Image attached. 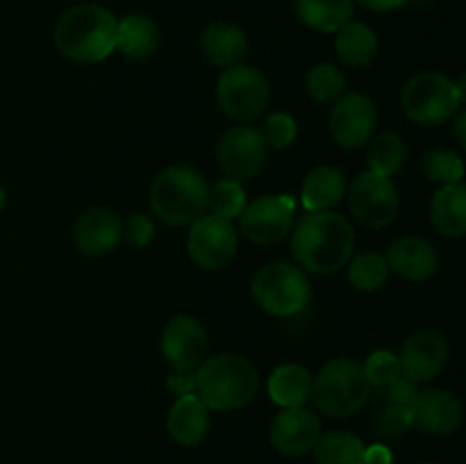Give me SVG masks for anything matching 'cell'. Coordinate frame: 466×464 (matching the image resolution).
<instances>
[{"mask_svg": "<svg viewBox=\"0 0 466 464\" xmlns=\"http://www.w3.org/2000/svg\"><path fill=\"white\" fill-rule=\"evenodd\" d=\"M349 207L360 226L382 230L399 214V191L390 177L367 171L350 182Z\"/></svg>", "mask_w": 466, "mask_h": 464, "instance_id": "10", "label": "cell"}, {"mask_svg": "<svg viewBox=\"0 0 466 464\" xmlns=\"http://www.w3.org/2000/svg\"><path fill=\"white\" fill-rule=\"evenodd\" d=\"M237 230L232 221L214 214H205L198 221L191 223L187 237V253L196 267L205 271H221L237 255Z\"/></svg>", "mask_w": 466, "mask_h": 464, "instance_id": "12", "label": "cell"}, {"mask_svg": "<svg viewBox=\"0 0 466 464\" xmlns=\"http://www.w3.org/2000/svg\"><path fill=\"white\" fill-rule=\"evenodd\" d=\"M355 250V230L337 212H308L291 230V255L303 271L335 273L349 264Z\"/></svg>", "mask_w": 466, "mask_h": 464, "instance_id": "1", "label": "cell"}, {"mask_svg": "<svg viewBox=\"0 0 466 464\" xmlns=\"http://www.w3.org/2000/svg\"><path fill=\"white\" fill-rule=\"evenodd\" d=\"M312 450L317 464H364L367 446L353 432L332 430L319 437Z\"/></svg>", "mask_w": 466, "mask_h": 464, "instance_id": "28", "label": "cell"}, {"mask_svg": "<svg viewBox=\"0 0 466 464\" xmlns=\"http://www.w3.org/2000/svg\"><path fill=\"white\" fill-rule=\"evenodd\" d=\"M208 332L198 318L176 314L164 326L162 355L171 371H196L208 358Z\"/></svg>", "mask_w": 466, "mask_h": 464, "instance_id": "14", "label": "cell"}, {"mask_svg": "<svg viewBox=\"0 0 466 464\" xmlns=\"http://www.w3.org/2000/svg\"><path fill=\"white\" fill-rule=\"evenodd\" d=\"M431 221L444 237H464L466 232V187L462 182L437 189L431 203Z\"/></svg>", "mask_w": 466, "mask_h": 464, "instance_id": "23", "label": "cell"}, {"mask_svg": "<svg viewBox=\"0 0 466 464\" xmlns=\"http://www.w3.org/2000/svg\"><path fill=\"white\" fill-rule=\"evenodd\" d=\"M123 239V221L114 209L94 207L82 214L73 227V244L89 257H103L118 248Z\"/></svg>", "mask_w": 466, "mask_h": 464, "instance_id": "18", "label": "cell"}, {"mask_svg": "<svg viewBox=\"0 0 466 464\" xmlns=\"http://www.w3.org/2000/svg\"><path fill=\"white\" fill-rule=\"evenodd\" d=\"M417 394H419L417 382H412L410 378H405L403 373H400L396 380H391L390 385L378 389V400H380V408L382 405H390V408L410 409L412 408L414 398H417Z\"/></svg>", "mask_w": 466, "mask_h": 464, "instance_id": "37", "label": "cell"}, {"mask_svg": "<svg viewBox=\"0 0 466 464\" xmlns=\"http://www.w3.org/2000/svg\"><path fill=\"white\" fill-rule=\"evenodd\" d=\"M246 203L248 200H246V191L241 182L230 180V177H223L209 189V209H212L214 217L232 221V218L244 212Z\"/></svg>", "mask_w": 466, "mask_h": 464, "instance_id": "33", "label": "cell"}, {"mask_svg": "<svg viewBox=\"0 0 466 464\" xmlns=\"http://www.w3.org/2000/svg\"><path fill=\"white\" fill-rule=\"evenodd\" d=\"M116 16L103 5H76L55 25V48L76 64H96L116 50Z\"/></svg>", "mask_w": 466, "mask_h": 464, "instance_id": "2", "label": "cell"}, {"mask_svg": "<svg viewBox=\"0 0 466 464\" xmlns=\"http://www.w3.org/2000/svg\"><path fill=\"white\" fill-rule=\"evenodd\" d=\"M403 112L419 126H441L449 121L464 100L458 96L455 82L435 71H423L410 77L400 94Z\"/></svg>", "mask_w": 466, "mask_h": 464, "instance_id": "7", "label": "cell"}, {"mask_svg": "<svg viewBox=\"0 0 466 464\" xmlns=\"http://www.w3.org/2000/svg\"><path fill=\"white\" fill-rule=\"evenodd\" d=\"M116 48L127 59H148L159 48V30L144 14H130L116 25Z\"/></svg>", "mask_w": 466, "mask_h": 464, "instance_id": "25", "label": "cell"}, {"mask_svg": "<svg viewBox=\"0 0 466 464\" xmlns=\"http://www.w3.org/2000/svg\"><path fill=\"white\" fill-rule=\"evenodd\" d=\"M358 3L371 12H391V9L400 7L405 0H358Z\"/></svg>", "mask_w": 466, "mask_h": 464, "instance_id": "41", "label": "cell"}, {"mask_svg": "<svg viewBox=\"0 0 466 464\" xmlns=\"http://www.w3.org/2000/svg\"><path fill=\"white\" fill-rule=\"evenodd\" d=\"M405 159H408V146L396 132H380L369 139L367 164L371 173L391 177L403 168Z\"/></svg>", "mask_w": 466, "mask_h": 464, "instance_id": "29", "label": "cell"}, {"mask_svg": "<svg viewBox=\"0 0 466 464\" xmlns=\"http://www.w3.org/2000/svg\"><path fill=\"white\" fill-rule=\"evenodd\" d=\"M305 86L317 103H335L337 98L344 96L346 76L335 64H317V66L309 68Z\"/></svg>", "mask_w": 466, "mask_h": 464, "instance_id": "32", "label": "cell"}, {"mask_svg": "<svg viewBox=\"0 0 466 464\" xmlns=\"http://www.w3.org/2000/svg\"><path fill=\"white\" fill-rule=\"evenodd\" d=\"M167 387L176 396L196 394V371H171V376L167 378Z\"/></svg>", "mask_w": 466, "mask_h": 464, "instance_id": "39", "label": "cell"}, {"mask_svg": "<svg viewBox=\"0 0 466 464\" xmlns=\"http://www.w3.org/2000/svg\"><path fill=\"white\" fill-rule=\"evenodd\" d=\"M253 298L273 317H294L308 308L312 298L308 273L289 262L264 264L253 277Z\"/></svg>", "mask_w": 466, "mask_h": 464, "instance_id": "6", "label": "cell"}, {"mask_svg": "<svg viewBox=\"0 0 466 464\" xmlns=\"http://www.w3.org/2000/svg\"><path fill=\"white\" fill-rule=\"evenodd\" d=\"M464 127H466V112H464L462 107H460L458 118H455V127H453V136H455V141H458L460 148H466V132H464Z\"/></svg>", "mask_w": 466, "mask_h": 464, "instance_id": "42", "label": "cell"}, {"mask_svg": "<svg viewBox=\"0 0 466 464\" xmlns=\"http://www.w3.org/2000/svg\"><path fill=\"white\" fill-rule=\"evenodd\" d=\"M123 237H126L127 244L135 246V248H146V246L155 239L153 218L139 212L130 214L127 221L123 223Z\"/></svg>", "mask_w": 466, "mask_h": 464, "instance_id": "38", "label": "cell"}, {"mask_svg": "<svg viewBox=\"0 0 466 464\" xmlns=\"http://www.w3.org/2000/svg\"><path fill=\"white\" fill-rule=\"evenodd\" d=\"M362 368L369 385L376 387V389H382V387H387L400 376L399 355H394L391 350H373L367 362L362 364Z\"/></svg>", "mask_w": 466, "mask_h": 464, "instance_id": "36", "label": "cell"}, {"mask_svg": "<svg viewBox=\"0 0 466 464\" xmlns=\"http://www.w3.org/2000/svg\"><path fill=\"white\" fill-rule=\"evenodd\" d=\"M391 459H394V455L385 444L367 446V450H364V464H391Z\"/></svg>", "mask_w": 466, "mask_h": 464, "instance_id": "40", "label": "cell"}, {"mask_svg": "<svg viewBox=\"0 0 466 464\" xmlns=\"http://www.w3.org/2000/svg\"><path fill=\"white\" fill-rule=\"evenodd\" d=\"M400 373L412 382H428L444 371L449 362V341L440 330H417L403 341L399 355Z\"/></svg>", "mask_w": 466, "mask_h": 464, "instance_id": "15", "label": "cell"}, {"mask_svg": "<svg viewBox=\"0 0 466 464\" xmlns=\"http://www.w3.org/2000/svg\"><path fill=\"white\" fill-rule=\"evenodd\" d=\"M268 396L282 409L300 408L312 396V373L300 364H280L268 376Z\"/></svg>", "mask_w": 466, "mask_h": 464, "instance_id": "24", "label": "cell"}, {"mask_svg": "<svg viewBox=\"0 0 466 464\" xmlns=\"http://www.w3.org/2000/svg\"><path fill=\"white\" fill-rule=\"evenodd\" d=\"M5 205H7V191H5L3 187H0V212H3V209H5Z\"/></svg>", "mask_w": 466, "mask_h": 464, "instance_id": "43", "label": "cell"}, {"mask_svg": "<svg viewBox=\"0 0 466 464\" xmlns=\"http://www.w3.org/2000/svg\"><path fill=\"white\" fill-rule=\"evenodd\" d=\"M364 368L358 359L335 358L312 376V396L319 409L332 419H349L358 414L371 398Z\"/></svg>", "mask_w": 466, "mask_h": 464, "instance_id": "5", "label": "cell"}, {"mask_svg": "<svg viewBox=\"0 0 466 464\" xmlns=\"http://www.w3.org/2000/svg\"><path fill=\"white\" fill-rule=\"evenodd\" d=\"M349 280L358 291H378L390 277V264L385 255L360 253L349 259Z\"/></svg>", "mask_w": 466, "mask_h": 464, "instance_id": "30", "label": "cell"}, {"mask_svg": "<svg viewBox=\"0 0 466 464\" xmlns=\"http://www.w3.org/2000/svg\"><path fill=\"white\" fill-rule=\"evenodd\" d=\"M148 200L159 221L173 227H187L209 209V185L203 173L189 164L167 166L153 180Z\"/></svg>", "mask_w": 466, "mask_h": 464, "instance_id": "4", "label": "cell"}, {"mask_svg": "<svg viewBox=\"0 0 466 464\" xmlns=\"http://www.w3.org/2000/svg\"><path fill=\"white\" fill-rule=\"evenodd\" d=\"M268 437L278 453L287 455V458H303L317 446L319 437H321V419L305 405L287 408L273 419Z\"/></svg>", "mask_w": 466, "mask_h": 464, "instance_id": "16", "label": "cell"}, {"mask_svg": "<svg viewBox=\"0 0 466 464\" xmlns=\"http://www.w3.org/2000/svg\"><path fill=\"white\" fill-rule=\"evenodd\" d=\"M337 57L350 68H367L371 66L378 55V36L364 23L349 21L344 27L337 30L335 39Z\"/></svg>", "mask_w": 466, "mask_h": 464, "instance_id": "26", "label": "cell"}, {"mask_svg": "<svg viewBox=\"0 0 466 464\" xmlns=\"http://www.w3.org/2000/svg\"><path fill=\"white\" fill-rule=\"evenodd\" d=\"M412 428L428 435H453L462 423V403L449 389H419L412 408Z\"/></svg>", "mask_w": 466, "mask_h": 464, "instance_id": "17", "label": "cell"}, {"mask_svg": "<svg viewBox=\"0 0 466 464\" xmlns=\"http://www.w3.org/2000/svg\"><path fill=\"white\" fill-rule=\"evenodd\" d=\"M167 430L180 446H198L209 432V409L196 394L177 396L168 409Z\"/></svg>", "mask_w": 466, "mask_h": 464, "instance_id": "20", "label": "cell"}, {"mask_svg": "<svg viewBox=\"0 0 466 464\" xmlns=\"http://www.w3.org/2000/svg\"><path fill=\"white\" fill-rule=\"evenodd\" d=\"M259 389L258 368L237 353H218L205 358L196 368V396L214 412L241 409Z\"/></svg>", "mask_w": 466, "mask_h": 464, "instance_id": "3", "label": "cell"}, {"mask_svg": "<svg viewBox=\"0 0 466 464\" xmlns=\"http://www.w3.org/2000/svg\"><path fill=\"white\" fill-rule=\"evenodd\" d=\"M376 105L367 94H360V91H350L337 98L330 112V123H328L332 139L346 150H358L369 144V139L376 135Z\"/></svg>", "mask_w": 466, "mask_h": 464, "instance_id": "13", "label": "cell"}, {"mask_svg": "<svg viewBox=\"0 0 466 464\" xmlns=\"http://www.w3.org/2000/svg\"><path fill=\"white\" fill-rule=\"evenodd\" d=\"M346 196L344 173L330 164L314 166L300 187V203L305 212H330Z\"/></svg>", "mask_w": 466, "mask_h": 464, "instance_id": "22", "label": "cell"}, {"mask_svg": "<svg viewBox=\"0 0 466 464\" xmlns=\"http://www.w3.org/2000/svg\"><path fill=\"white\" fill-rule=\"evenodd\" d=\"M296 16L317 32H337L353 16V0H294Z\"/></svg>", "mask_w": 466, "mask_h": 464, "instance_id": "27", "label": "cell"}, {"mask_svg": "<svg viewBox=\"0 0 466 464\" xmlns=\"http://www.w3.org/2000/svg\"><path fill=\"white\" fill-rule=\"evenodd\" d=\"M417 464H435V462H417Z\"/></svg>", "mask_w": 466, "mask_h": 464, "instance_id": "44", "label": "cell"}, {"mask_svg": "<svg viewBox=\"0 0 466 464\" xmlns=\"http://www.w3.org/2000/svg\"><path fill=\"white\" fill-rule=\"evenodd\" d=\"M385 259L390 264V271L412 282L428 280L431 276H435L437 267H440V255H437L435 246L417 235H405L391 241Z\"/></svg>", "mask_w": 466, "mask_h": 464, "instance_id": "19", "label": "cell"}, {"mask_svg": "<svg viewBox=\"0 0 466 464\" xmlns=\"http://www.w3.org/2000/svg\"><path fill=\"white\" fill-rule=\"evenodd\" d=\"M262 132L264 141H267V148H276V150H285L294 144L296 135H299V126H296V118L291 114L285 112H276L268 114L264 118L262 127H258Z\"/></svg>", "mask_w": 466, "mask_h": 464, "instance_id": "34", "label": "cell"}, {"mask_svg": "<svg viewBox=\"0 0 466 464\" xmlns=\"http://www.w3.org/2000/svg\"><path fill=\"white\" fill-rule=\"evenodd\" d=\"M268 80L262 71L246 64L226 68L217 82L218 107L237 123H250L267 109Z\"/></svg>", "mask_w": 466, "mask_h": 464, "instance_id": "8", "label": "cell"}, {"mask_svg": "<svg viewBox=\"0 0 466 464\" xmlns=\"http://www.w3.org/2000/svg\"><path fill=\"white\" fill-rule=\"evenodd\" d=\"M421 168L426 177L435 185H455L462 182L464 176V162L462 155L455 153L451 148H432L423 155Z\"/></svg>", "mask_w": 466, "mask_h": 464, "instance_id": "31", "label": "cell"}, {"mask_svg": "<svg viewBox=\"0 0 466 464\" xmlns=\"http://www.w3.org/2000/svg\"><path fill=\"white\" fill-rule=\"evenodd\" d=\"M200 48L209 64L221 68H230L241 64L248 53V36L235 23L217 21L205 27L200 35Z\"/></svg>", "mask_w": 466, "mask_h": 464, "instance_id": "21", "label": "cell"}, {"mask_svg": "<svg viewBox=\"0 0 466 464\" xmlns=\"http://www.w3.org/2000/svg\"><path fill=\"white\" fill-rule=\"evenodd\" d=\"M371 426H373V432H376L380 439L385 441L400 439V437L412 428V414H410V409L382 405V408L373 414Z\"/></svg>", "mask_w": 466, "mask_h": 464, "instance_id": "35", "label": "cell"}, {"mask_svg": "<svg viewBox=\"0 0 466 464\" xmlns=\"http://www.w3.org/2000/svg\"><path fill=\"white\" fill-rule=\"evenodd\" d=\"M296 200L289 194H271L246 203L239 214L241 235L259 246L280 244L294 227Z\"/></svg>", "mask_w": 466, "mask_h": 464, "instance_id": "9", "label": "cell"}, {"mask_svg": "<svg viewBox=\"0 0 466 464\" xmlns=\"http://www.w3.org/2000/svg\"><path fill=\"white\" fill-rule=\"evenodd\" d=\"M267 141L253 126H235L223 132L217 146V162L230 180L248 182L267 164Z\"/></svg>", "mask_w": 466, "mask_h": 464, "instance_id": "11", "label": "cell"}]
</instances>
